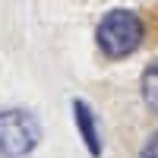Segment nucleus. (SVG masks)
Returning <instances> with one entry per match:
<instances>
[{
	"instance_id": "39448f33",
	"label": "nucleus",
	"mask_w": 158,
	"mask_h": 158,
	"mask_svg": "<svg viewBox=\"0 0 158 158\" xmlns=\"http://www.w3.org/2000/svg\"><path fill=\"white\" fill-rule=\"evenodd\" d=\"M139 158H158V133H152V136L146 139V146H142Z\"/></svg>"
},
{
	"instance_id": "f03ea898",
	"label": "nucleus",
	"mask_w": 158,
	"mask_h": 158,
	"mask_svg": "<svg viewBox=\"0 0 158 158\" xmlns=\"http://www.w3.org/2000/svg\"><path fill=\"white\" fill-rule=\"evenodd\" d=\"M41 139L35 114L22 108H6L0 111V155L6 158H25Z\"/></svg>"
},
{
	"instance_id": "7ed1b4c3",
	"label": "nucleus",
	"mask_w": 158,
	"mask_h": 158,
	"mask_svg": "<svg viewBox=\"0 0 158 158\" xmlns=\"http://www.w3.org/2000/svg\"><path fill=\"white\" fill-rule=\"evenodd\" d=\"M73 123H76V130H79V136H82L89 155H92V158H101L98 123H95V114H92V108H89L82 98H73Z\"/></svg>"
},
{
	"instance_id": "f257e3e1",
	"label": "nucleus",
	"mask_w": 158,
	"mask_h": 158,
	"mask_svg": "<svg viewBox=\"0 0 158 158\" xmlns=\"http://www.w3.org/2000/svg\"><path fill=\"white\" fill-rule=\"evenodd\" d=\"M95 41L108 60H123L130 54H136L139 44L146 41V22L133 10H123V6L111 10L95 25Z\"/></svg>"
},
{
	"instance_id": "20e7f679",
	"label": "nucleus",
	"mask_w": 158,
	"mask_h": 158,
	"mask_svg": "<svg viewBox=\"0 0 158 158\" xmlns=\"http://www.w3.org/2000/svg\"><path fill=\"white\" fill-rule=\"evenodd\" d=\"M142 101L152 114H158V60H152L142 73Z\"/></svg>"
}]
</instances>
